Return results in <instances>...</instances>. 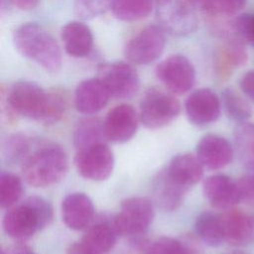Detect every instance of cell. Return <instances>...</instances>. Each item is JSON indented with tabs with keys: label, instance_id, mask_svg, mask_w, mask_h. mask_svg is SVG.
Wrapping results in <instances>:
<instances>
[{
	"label": "cell",
	"instance_id": "cell-1",
	"mask_svg": "<svg viewBox=\"0 0 254 254\" xmlns=\"http://www.w3.org/2000/svg\"><path fill=\"white\" fill-rule=\"evenodd\" d=\"M16 51L49 72L62 66V53L55 38L40 24L30 22L20 25L13 33Z\"/></svg>",
	"mask_w": 254,
	"mask_h": 254
},
{
	"label": "cell",
	"instance_id": "cell-2",
	"mask_svg": "<svg viewBox=\"0 0 254 254\" xmlns=\"http://www.w3.org/2000/svg\"><path fill=\"white\" fill-rule=\"evenodd\" d=\"M67 170V155L57 144H46L39 147L22 164L24 180L36 188L50 187L61 182Z\"/></svg>",
	"mask_w": 254,
	"mask_h": 254
},
{
	"label": "cell",
	"instance_id": "cell-3",
	"mask_svg": "<svg viewBox=\"0 0 254 254\" xmlns=\"http://www.w3.org/2000/svg\"><path fill=\"white\" fill-rule=\"evenodd\" d=\"M1 94L16 115L43 122L49 105L50 91H46L36 82L20 80L15 82L6 94L3 90Z\"/></svg>",
	"mask_w": 254,
	"mask_h": 254
},
{
	"label": "cell",
	"instance_id": "cell-4",
	"mask_svg": "<svg viewBox=\"0 0 254 254\" xmlns=\"http://www.w3.org/2000/svg\"><path fill=\"white\" fill-rule=\"evenodd\" d=\"M154 204L151 199L132 196L122 201L113 222L119 235L136 239L147 231L154 219Z\"/></svg>",
	"mask_w": 254,
	"mask_h": 254
},
{
	"label": "cell",
	"instance_id": "cell-5",
	"mask_svg": "<svg viewBox=\"0 0 254 254\" xmlns=\"http://www.w3.org/2000/svg\"><path fill=\"white\" fill-rule=\"evenodd\" d=\"M181 112L179 100L162 89H148L140 102V121L146 128L159 129L173 122Z\"/></svg>",
	"mask_w": 254,
	"mask_h": 254
},
{
	"label": "cell",
	"instance_id": "cell-6",
	"mask_svg": "<svg viewBox=\"0 0 254 254\" xmlns=\"http://www.w3.org/2000/svg\"><path fill=\"white\" fill-rule=\"evenodd\" d=\"M195 11L187 0H158V25L172 36L190 35L197 28Z\"/></svg>",
	"mask_w": 254,
	"mask_h": 254
},
{
	"label": "cell",
	"instance_id": "cell-7",
	"mask_svg": "<svg viewBox=\"0 0 254 254\" xmlns=\"http://www.w3.org/2000/svg\"><path fill=\"white\" fill-rule=\"evenodd\" d=\"M165 32L159 25H149L134 35L124 48L127 61L133 64H149L164 52Z\"/></svg>",
	"mask_w": 254,
	"mask_h": 254
},
{
	"label": "cell",
	"instance_id": "cell-8",
	"mask_svg": "<svg viewBox=\"0 0 254 254\" xmlns=\"http://www.w3.org/2000/svg\"><path fill=\"white\" fill-rule=\"evenodd\" d=\"M74 165L82 178L101 182L111 175L114 168V156L106 142L97 143L77 150Z\"/></svg>",
	"mask_w": 254,
	"mask_h": 254
},
{
	"label": "cell",
	"instance_id": "cell-9",
	"mask_svg": "<svg viewBox=\"0 0 254 254\" xmlns=\"http://www.w3.org/2000/svg\"><path fill=\"white\" fill-rule=\"evenodd\" d=\"M106 86L111 97L125 99L135 95L139 89V75L126 62H112L100 64L97 76Z\"/></svg>",
	"mask_w": 254,
	"mask_h": 254
},
{
	"label": "cell",
	"instance_id": "cell-10",
	"mask_svg": "<svg viewBox=\"0 0 254 254\" xmlns=\"http://www.w3.org/2000/svg\"><path fill=\"white\" fill-rule=\"evenodd\" d=\"M158 79L175 94L190 90L195 80V70L190 60L183 55H173L158 64Z\"/></svg>",
	"mask_w": 254,
	"mask_h": 254
},
{
	"label": "cell",
	"instance_id": "cell-11",
	"mask_svg": "<svg viewBox=\"0 0 254 254\" xmlns=\"http://www.w3.org/2000/svg\"><path fill=\"white\" fill-rule=\"evenodd\" d=\"M185 109L190 122L197 126H205L218 119L221 101L213 90L199 88L189 95Z\"/></svg>",
	"mask_w": 254,
	"mask_h": 254
},
{
	"label": "cell",
	"instance_id": "cell-12",
	"mask_svg": "<svg viewBox=\"0 0 254 254\" xmlns=\"http://www.w3.org/2000/svg\"><path fill=\"white\" fill-rule=\"evenodd\" d=\"M2 225L5 233L18 242H24L42 229L35 209L26 200L20 205L8 208Z\"/></svg>",
	"mask_w": 254,
	"mask_h": 254
},
{
	"label": "cell",
	"instance_id": "cell-13",
	"mask_svg": "<svg viewBox=\"0 0 254 254\" xmlns=\"http://www.w3.org/2000/svg\"><path fill=\"white\" fill-rule=\"evenodd\" d=\"M140 117L129 104H119L107 113L103 127L106 139L113 143L129 141L138 129Z\"/></svg>",
	"mask_w": 254,
	"mask_h": 254
},
{
	"label": "cell",
	"instance_id": "cell-14",
	"mask_svg": "<svg viewBox=\"0 0 254 254\" xmlns=\"http://www.w3.org/2000/svg\"><path fill=\"white\" fill-rule=\"evenodd\" d=\"M203 193L215 208L229 209L241 201L237 182L223 174L207 177L203 182Z\"/></svg>",
	"mask_w": 254,
	"mask_h": 254
},
{
	"label": "cell",
	"instance_id": "cell-15",
	"mask_svg": "<svg viewBox=\"0 0 254 254\" xmlns=\"http://www.w3.org/2000/svg\"><path fill=\"white\" fill-rule=\"evenodd\" d=\"M196 156L204 168L219 170L232 161L233 148L224 137L206 134L196 145Z\"/></svg>",
	"mask_w": 254,
	"mask_h": 254
},
{
	"label": "cell",
	"instance_id": "cell-16",
	"mask_svg": "<svg viewBox=\"0 0 254 254\" xmlns=\"http://www.w3.org/2000/svg\"><path fill=\"white\" fill-rule=\"evenodd\" d=\"M110 97L109 91L98 77L87 78L75 88L74 105L78 112L92 115L105 107Z\"/></svg>",
	"mask_w": 254,
	"mask_h": 254
},
{
	"label": "cell",
	"instance_id": "cell-17",
	"mask_svg": "<svg viewBox=\"0 0 254 254\" xmlns=\"http://www.w3.org/2000/svg\"><path fill=\"white\" fill-rule=\"evenodd\" d=\"M225 241L235 246H245L254 242V214L229 208L221 214Z\"/></svg>",
	"mask_w": 254,
	"mask_h": 254
},
{
	"label": "cell",
	"instance_id": "cell-18",
	"mask_svg": "<svg viewBox=\"0 0 254 254\" xmlns=\"http://www.w3.org/2000/svg\"><path fill=\"white\" fill-rule=\"evenodd\" d=\"M62 215L64 224L72 230L86 228L94 215V205L83 192L67 194L62 203Z\"/></svg>",
	"mask_w": 254,
	"mask_h": 254
},
{
	"label": "cell",
	"instance_id": "cell-19",
	"mask_svg": "<svg viewBox=\"0 0 254 254\" xmlns=\"http://www.w3.org/2000/svg\"><path fill=\"white\" fill-rule=\"evenodd\" d=\"M188 190L170 176L167 169L158 173L152 183L154 202L165 211L176 210L182 204Z\"/></svg>",
	"mask_w": 254,
	"mask_h": 254
},
{
	"label": "cell",
	"instance_id": "cell-20",
	"mask_svg": "<svg viewBox=\"0 0 254 254\" xmlns=\"http://www.w3.org/2000/svg\"><path fill=\"white\" fill-rule=\"evenodd\" d=\"M61 38L66 54L70 57L83 58L92 50V32L87 25L80 21H70L63 26Z\"/></svg>",
	"mask_w": 254,
	"mask_h": 254
},
{
	"label": "cell",
	"instance_id": "cell-21",
	"mask_svg": "<svg viewBox=\"0 0 254 254\" xmlns=\"http://www.w3.org/2000/svg\"><path fill=\"white\" fill-rule=\"evenodd\" d=\"M203 168L197 156L185 153L174 156L166 169L175 181L190 190L202 178Z\"/></svg>",
	"mask_w": 254,
	"mask_h": 254
},
{
	"label": "cell",
	"instance_id": "cell-22",
	"mask_svg": "<svg viewBox=\"0 0 254 254\" xmlns=\"http://www.w3.org/2000/svg\"><path fill=\"white\" fill-rule=\"evenodd\" d=\"M118 235L113 219H104L90 225L81 241L96 253L105 254L114 247Z\"/></svg>",
	"mask_w": 254,
	"mask_h": 254
},
{
	"label": "cell",
	"instance_id": "cell-23",
	"mask_svg": "<svg viewBox=\"0 0 254 254\" xmlns=\"http://www.w3.org/2000/svg\"><path fill=\"white\" fill-rule=\"evenodd\" d=\"M145 254H202L198 241L192 236L174 238L162 236L147 243Z\"/></svg>",
	"mask_w": 254,
	"mask_h": 254
},
{
	"label": "cell",
	"instance_id": "cell-24",
	"mask_svg": "<svg viewBox=\"0 0 254 254\" xmlns=\"http://www.w3.org/2000/svg\"><path fill=\"white\" fill-rule=\"evenodd\" d=\"M194 230L197 237L208 246L216 247L225 241L222 217L214 212L199 213L194 222Z\"/></svg>",
	"mask_w": 254,
	"mask_h": 254
},
{
	"label": "cell",
	"instance_id": "cell-25",
	"mask_svg": "<svg viewBox=\"0 0 254 254\" xmlns=\"http://www.w3.org/2000/svg\"><path fill=\"white\" fill-rule=\"evenodd\" d=\"M72 139L76 151L97 143L106 142L103 121L94 117L81 119L74 128Z\"/></svg>",
	"mask_w": 254,
	"mask_h": 254
},
{
	"label": "cell",
	"instance_id": "cell-26",
	"mask_svg": "<svg viewBox=\"0 0 254 254\" xmlns=\"http://www.w3.org/2000/svg\"><path fill=\"white\" fill-rule=\"evenodd\" d=\"M113 15L122 21H137L147 17L153 8V0H112Z\"/></svg>",
	"mask_w": 254,
	"mask_h": 254
},
{
	"label": "cell",
	"instance_id": "cell-27",
	"mask_svg": "<svg viewBox=\"0 0 254 254\" xmlns=\"http://www.w3.org/2000/svg\"><path fill=\"white\" fill-rule=\"evenodd\" d=\"M243 44L237 39H230L218 55L216 62L218 72L227 74L232 67L242 65L247 62V53Z\"/></svg>",
	"mask_w": 254,
	"mask_h": 254
},
{
	"label": "cell",
	"instance_id": "cell-28",
	"mask_svg": "<svg viewBox=\"0 0 254 254\" xmlns=\"http://www.w3.org/2000/svg\"><path fill=\"white\" fill-rule=\"evenodd\" d=\"M30 147L28 137L20 133L12 134L2 144V156L8 164H23L31 154Z\"/></svg>",
	"mask_w": 254,
	"mask_h": 254
},
{
	"label": "cell",
	"instance_id": "cell-29",
	"mask_svg": "<svg viewBox=\"0 0 254 254\" xmlns=\"http://www.w3.org/2000/svg\"><path fill=\"white\" fill-rule=\"evenodd\" d=\"M222 106L229 118L239 123H244L251 116V107L235 90L225 88L221 95Z\"/></svg>",
	"mask_w": 254,
	"mask_h": 254
},
{
	"label": "cell",
	"instance_id": "cell-30",
	"mask_svg": "<svg viewBox=\"0 0 254 254\" xmlns=\"http://www.w3.org/2000/svg\"><path fill=\"white\" fill-rule=\"evenodd\" d=\"M23 193L21 179L15 174L2 172L0 174V205L1 208L12 207Z\"/></svg>",
	"mask_w": 254,
	"mask_h": 254
},
{
	"label": "cell",
	"instance_id": "cell-31",
	"mask_svg": "<svg viewBox=\"0 0 254 254\" xmlns=\"http://www.w3.org/2000/svg\"><path fill=\"white\" fill-rule=\"evenodd\" d=\"M235 142L246 167L254 166V124L241 123L235 130Z\"/></svg>",
	"mask_w": 254,
	"mask_h": 254
},
{
	"label": "cell",
	"instance_id": "cell-32",
	"mask_svg": "<svg viewBox=\"0 0 254 254\" xmlns=\"http://www.w3.org/2000/svg\"><path fill=\"white\" fill-rule=\"evenodd\" d=\"M112 0H74V13L80 19H93L111 6Z\"/></svg>",
	"mask_w": 254,
	"mask_h": 254
},
{
	"label": "cell",
	"instance_id": "cell-33",
	"mask_svg": "<svg viewBox=\"0 0 254 254\" xmlns=\"http://www.w3.org/2000/svg\"><path fill=\"white\" fill-rule=\"evenodd\" d=\"M234 38L254 46V13L239 15L232 24Z\"/></svg>",
	"mask_w": 254,
	"mask_h": 254
},
{
	"label": "cell",
	"instance_id": "cell-34",
	"mask_svg": "<svg viewBox=\"0 0 254 254\" xmlns=\"http://www.w3.org/2000/svg\"><path fill=\"white\" fill-rule=\"evenodd\" d=\"M247 0H209L205 13L213 16L234 15L242 10Z\"/></svg>",
	"mask_w": 254,
	"mask_h": 254
},
{
	"label": "cell",
	"instance_id": "cell-35",
	"mask_svg": "<svg viewBox=\"0 0 254 254\" xmlns=\"http://www.w3.org/2000/svg\"><path fill=\"white\" fill-rule=\"evenodd\" d=\"M25 200L35 209L40 219L42 229L48 226L53 218V208L51 203L46 198L39 195H32Z\"/></svg>",
	"mask_w": 254,
	"mask_h": 254
},
{
	"label": "cell",
	"instance_id": "cell-36",
	"mask_svg": "<svg viewBox=\"0 0 254 254\" xmlns=\"http://www.w3.org/2000/svg\"><path fill=\"white\" fill-rule=\"evenodd\" d=\"M248 173L237 181L241 201L254 203V166L247 167Z\"/></svg>",
	"mask_w": 254,
	"mask_h": 254
},
{
	"label": "cell",
	"instance_id": "cell-37",
	"mask_svg": "<svg viewBox=\"0 0 254 254\" xmlns=\"http://www.w3.org/2000/svg\"><path fill=\"white\" fill-rule=\"evenodd\" d=\"M240 87L248 97L254 100V70L247 71L241 77Z\"/></svg>",
	"mask_w": 254,
	"mask_h": 254
},
{
	"label": "cell",
	"instance_id": "cell-38",
	"mask_svg": "<svg viewBox=\"0 0 254 254\" xmlns=\"http://www.w3.org/2000/svg\"><path fill=\"white\" fill-rule=\"evenodd\" d=\"M1 254H35L27 245L19 242L1 250Z\"/></svg>",
	"mask_w": 254,
	"mask_h": 254
},
{
	"label": "cell",
	"instance_id": "cell-39",
	"mask_svg": "<svg viewBox=\"0 0 254 254\" xmlns=\"http://www.w3.org/2000/svg\"><path fill=\"white\" fill-rule=\"evenodd\" d=\"M66 254H98L94 250L86 246L82 241L71 244L66 251Z\"/></svg>",
	"mask_w": 254,
	"mask_h": 254
},
{
	"label": "cell",
	"instance_id": "cell-40",
	"mask_svg": "<svg viewBox=\"0 0 254 254\" xmlns=\"http://www.w3.org/2000/svg\"><path fill=\"white\" fill-rule=\"evenodd\" d=\"M12 4H14L17 8L21 9V10H31V9H34L39 0H10Z\"/></svg>",
	"mask_w": 254,
	"mask_h": 254
},
{
	"label": "cell",
	"instance_id": "cell-41",
	"mask_svg": "<svg viewBox=\"0 0 254 254\" xmlns=\"http://www.w3.org/2000/svg\"><path fill=\"white\" fill-rule=\"evenodd\" d=\"M190 4H191L196 10H201L203 12H205L207 6H208V3H209V0H187Z\"/></svg>",
	"mask_w": 254,
	"mask_h": 254
},
{
	"label": "cell",
	"instance_id": "cell-42",
	"mask_svg": "<svg viewBox=\"0 0 254 254\" xmlns=\"http://www.w3.org/2000/svg\"><path fill=\"white\" fill-rule=\"evenodd\" d=\"M232 254H242V253H232Z\"/></svg>",
	"mask_w": 254,
	"mask_h": 254
}]
</instances>
